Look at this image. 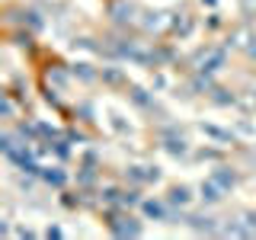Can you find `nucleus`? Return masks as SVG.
I'll use <instances>...</instances> for the list:
<instances>
[{"instance_id": "nucleus-13", "label": "nucleus", "mask_w": 256, "mask_h": 240, "mask_svg": "<svg viewBox=\"0 0 256 240\" xmlns=\"http://www.w3.org/2000/svg\"><path fill=\"white\" fill-rule=\"evenodd\" d=\"M212 180H214V182H218V186H221L224 192H230V189H234V186H237V173H234V170H230V166H218V170H214V173H212Z\"/></svg>"}, {"instance_id": "nucleus-18", "label": "nucleus", "mask_w": 256, "mask_h": 240, "mask_svg": "<svg viewBox=\"0 0 256 240\" xmlns=\"http://www.w3.org/2000/svg\"><path fill=\"white\" fill-rule=\"evenodd\" d=\"M141 192L138 189H122V198H118V208H141Z\"/></svg>"}, {"instance_id": "nucleus-9", "label": "nucleus", "mask_w": 256, "mask_h": 240, "mask_svg": "<svg viewBox=\"0 0 256 240\" xmlns=\"http://www.w3.org/2000/svg\"><path fill=\"white\" fill-rule=\"evenodd\" d=\"M198 198H202L205 205H218L221 198H224V189H221L218 182L212 180V176H208V180L202 182V186H198Z\"/></svg>"}, {"instance_id": "nucleus-11", "label": "nucleus", "mask_w": 256, "mask_h": 240, "mask_svg": "<svg viewBox=\"0 0 256 240\" xmlns=\"http://www.w3.org/2000/svg\"><path fill=\"white\" fill-rule=\"evenodd\" d=\"M166 202L170 205H176V208H189V202H192V189L189 186H170V192H166Z\"/></svg>"}, {"instance_id": "nucleus-25", "label": "nucleus", "mask_w": 256, "mask_h": 240, "mask_svg": "<svg viewBox=\"0 0 256 240\" xmlns=\"http://www.w3.org/2000/svg\"><path fill=\"white\" fill-rule=\"evenodd\" d=\"M198 157H202V160H218V157H221V150H212V148H202V150H198Z\"/></svg>"}, {"instance_id": "nucleus-17", "label": "nucleus", "mask_w": 256, "mask_h": 240, "mask_svg": "<svg viewBox=\"0 0 256 240\" xmlns=\"http://www.w3.org/2000/svg\"><path fill=\"white\" fill-rule=\"evenodd\" d=\"M208 100H212L214 106H237V102H240L237 96L230 93V90H224V86H214V90L208 93Z\"/></svg>"}, {"instance_id": "nucleus-5", "label": "nucleus", "mask_w": 256, "mask_h": 240, "mask_svg": "<svg viewBox=\"0 0 256 240\" xmlns=\"http://www.w3.org/2000/svg\"><path fill=\"white\" fill-rule=\"evenodd\" d=\"M170 16L173 13H141V22L138 26L144 32H154V36H160V32H170Z\"/></svg>"}, {"instance_id": "nucleus-16", "label": "nucleus", "mask_w": 256, "mask_h": 240, "mask_svg": "<svg viewBox=\"0 0 256 240\" xmlns=\"http://www.w3.org/2000/svg\"><path fill=\"white\" fill-rule=\"evenodd\" d=\"M100 80L109 84V86H128V80H125V74L118 68H100Z\"/></svg>"}, {"instance_id": "nucleus-6", "label": "nucleus", "mask_w": 256, "mask_h": 240, "mask_svg": "<svg viewBox=\"0 0 256 240\" xmlns=\"http://www.w3.org/2000/svg\"><path fill=\"white\" fill-rule=\"evenodd\" d=\"M192 29H196V16H192L189 10H176V13L170 16V36L186 38Z\"/></svg>"}, {"instance_id": "nucleus-2", "label": "nucleus", "mask_w": 256, "mask_h": 240, "mask_svg": "<svg viewBox=\"0 0 256 240\" xmlns=\"http://www.w3.org/2000/svg\"><path fill=\"white\" fill-rule=\"evenodd\" d=\"M228 64V48L224 45H202L189 54V68L192 70H205V74H214Z\"/></svg>"}, {"instance_id": "nucleus-12", "label": "nucleus", "mask_w": 256, "mask_h": 240, "mask_svg": "<svg viewBox=\"0 0 256 240\" xmlns=\"http://www.w3.org/2000/svg\"><path fill=\"white\" fill-rule=\"evenodd\" d=\"M42 180L54 189H64L68 186V170L64 166H42Z\"/></svg>"}, {"instance_id": "nucleus-20", "label": "nucleus", "mask_w": 256, "mask_h": 240, "mask_svg": "<svg viewBox=\"0 0 256 240\" xmlns=\"http://www.w3.org/2000/svg\"><path fill=\"white\" fill-rule=\"evenodd\" d=\"M16 118V100H13V93L6 90L4 93V122H13Z\"/></svg>"}, {"instance_id": "nucleus-10", "label": "nucleus", "mask_w": 256, "mask_h": 240, "mask_svg": "<svg viewBox=\"0 0 256 240\" xmlns=\"http://www.w3.org/2000/svg\"><path fill=\"white\" fill-rule=\"evenodd\" d=\"M128 96H132V102H134L138 109H144V112H157V100H154V93L141 90V86H132V90H128Z\"/></svg>"}, {"instance_id": "nucleus-14", "label": "nucleus", "mask_w": 256, "mask_h": 240, "mask_svg": "<svg viewBox=\"0 0 256 240\" xmlns=\"http://www.w3.org/2000/svg\"><path fill=\"white\" fill-rule=\"evenodd\" d=\"M70 74H74V77H80L84 84H96V80H100V70H96L93 64H86V61H77L74 68H70Z\"/></svg>"}, {"instance_id": "nucleus-19", "label": "nucleus", "mask_w": 256, "mask_h": 240, "mask_svg": "<svg viewBox=\"0 0 256 240\" xmlns=\"http://www.w3.org/2000/svg\"><path fill=\"white\" fill-rule=\"evenodd\" d=\"M205 134H212V138H218V141H224V144H234V132H224V128H218V125H198Z\"/></svg>"}, {"instance_id": "nucleus-1", "label": "nucleus", "mask_w": 256, "mask_h": 240, "mask_svg": "<svg viewBox=\"0 0 256 240\" xmlns=\"http://www.w3.org/2000/svg\"><path fill=\"white\" fill-rule=\"evenodd\" d=\"M102 221H106V230L112 237H141L144 234V228H141V221L132 214V208H106L102 212Z\"/></svg>"}, {"instance_id": "nucleus-7", "label": "nucleus", "mask_w": 256, "mask_h": 240, "mask_svg": "<svg viewBox=\"0 0 256 240\" xmlns=\"http://www.w3.org/2000/svg\"><path fill=\"white\" fill-rule=\"evenodd\" d=\"M141 212L148 214V218H154V221H170L173 205L166 202V198H144V202H141Z\"/></svg>"}, {"instance_id": "nucleus-8", "label": "nucleus", "mask_w": 256, "mask_h": 240, "mask_svg": "<svg viewBox=\"0 0 256 240\" xmlns=\"http://www.w3.org/2000/svg\"><path fill=\"white\" fill-rule=\"evenodd\" d=\"M186 224L192 230H198V234H221V224L218 218H212V214H186Z\"/></svg>"}, {"instance_id": "nucleus-4", "label": "nucleus", "mask_w": 256, "mask_h": 240, "mask_svg": "<svg viewBox=\"0 0 256 240\" xmlns=\"http://www.w3.org/2000/svg\"><path fill=\"white\" fill-rule=\"evenodd\" d=\"M70 68H64L61 61H48L45 68H42V84L45 86H54V90H68V84H70Z\"/></svg>"}, {"instance_id": "nucleus-3", "label": "nucleus", "mask_w": 256, "mask_h": 240, "mask_svg": "<svg viewBox=\"0 0 256 240\" xmlns=\"http://www.w3.org/2000/svg\"><path fill=\"white\" fill-rule=\"evenodd\" d=\"M109 20H112V26L128 29V26H138L141 22V10L132 0H109Z\"/></svg>"}, {"instance_id": "nucleus-21", "label": "nucleus", "mask_w": 256, "mask_h": 240, "mask_svg": "<svg viewBox=\"0 0 256 240\" xmlns=\"http://www.w3.org/2000/svg\"><path fill=\"white\" fill-rule=\"evenodd\" d=\"M22 26H29L32 32L42 29V16H38L36 10H22Z\"/></svg>"}, {"instance_id": "nucleus-26", "label": "nucleus", "mask_w": 256, "mask_h": 240, "mask_svg": "<svg viewBox=\"0 0 256 240\" xmlns=\"http://www.w3.org/2000/svg\"><path fill=\"white\" fill-rule=\"evenodd\" d=\"M202 4L208 6V10H214V6H218V0H202Z\"/></svg>"}, {"instance_id": "nucleus-15", "label": "nucleus", "mask_w": 256, "mask_h": 240, "mask_svg": "<svg viewBox=\"0 0 256 240\" xmlns=\"http://www.w3.org/2000/svg\"><path fill=\"white\" fill-rule=\"evenodd\" d=\"M10 38H13V45L16 48H26V52H36V36H32V29L22 26L20 32H10Z\"/></svg>"}, {"instance_id": "nucleus-22", "label": "nucleus", "mask_w": 256, "mask_h": 240, "mask_svg": "<svg viewBox=\"0 0 256 240\" xmlns=\"http://www.w3.org/2000/svg\"><path fill=\"white\" fill-rule=\"evenodd\" d=\"M74 116H80V122H93V102H77Z\"/></svg>"}, {"instance_id": "nucleus-24", "label": "nucleus", "mask_w": 256, "mask_h": 240, "mask_svg": "<svg viewBox=\"0 0 256 240\" xmlns=\"http://www.w3.org/2000/svg\"><path fill=\"white\" fill-rule=\"evenodd\" d=\"M244 52H246V58H250V61H256V36H250V42L244 45Z\"/></svg>"}, {"instance_id": "nucleus-23", "label": "nucleus", "mask_w": 256, "mask_h": 240, "mask_svg": "<svg viewBox=\"0 0 256 240\" xmlns=\"http://www.w3.org/2000/svg\"><path fill=\"white\" fill-rule=\"evenodd\" d=\"M221 26H224V20H221V16L212 10V13H208V20H205V29H208V32H218Z\"/></svg>"}]
</instances>
